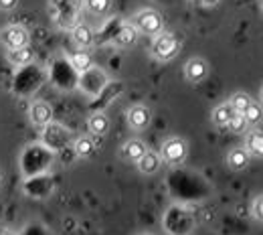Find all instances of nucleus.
Wrapping results in <instances>:
<instances>
[{
    "label": "nucleus",
    "instance_id": "5701e85b",
    "mask_svg": "<svg viewBox=\"0 0 263 235\" xmlns=\"http://www.w3.org/2000/svg\"><path fill=\"white\" fill-rule=\"evenodd\" d=\"M251 215H253L255 221L263 223V195L255 197V201H253V205H251Z\"/></svg>",
    "mask_w": 263,
    "mask_h": 235
},
{
    "label": "nucleus",
    "instance_id": "6e6552de",
    "mask_svg": "<svg viewBox=\"0 0 263 235\" xmlns=\"http://www.w3.org/2000/svg\"><path fill=\"white\" fill-rule=\"evenodd\" d=\"M249 156H255V158H263V130L259 128H253L249 132H245V146Z\"/></svg>",
    "mask_w": 263,
    "mask_h": 235
},
{
    "label": "nucleus",
    "instance_id": "aec40b11",
    "mask_svg": "<svg viewBox=\"0 0 263 235\" xmlns=\"http://www.w3.org/2000/svg\"><path fill=\"white\" fill-rule=\"evenodd\" d=\"M227 130H229L231 134H237V136L245 134V132L249 130V124H247L245 116H243V114H233L231 122L227 124Z\"/></svg>",
    "mask_w": 263,
    "mask_h": 235
},
{
    "label": "nucleus",
    "instance_id": "4be33fe9",
    "mask_svg": "<svg viewBox=\"0 0 263 235\" xmlns=\"http://www.w3.org/2000/svg\"><path fill=\"white\" fill-rule=\"evenodd\" d=\"M245 120H247V124L249 126H255V124H259L263 120V105L261 103H257V101H253L247 110H245Z\"/></svg>",
    "mask_w": 263,
    "mask_h": 235
},
{
    "label": "nucleus",
    "instance_id": "f03ea898",
    "mask_svg": "<svg viewBox=\"0 0 263 235\" xmlns=\"http://www.w3.org/2000/svg\"><path fill=\"white\" fill-rule=\"evenodd\" d=\"M132 25L138 33L148 34V37H156L164 31V21H162V14L152 10V8H144L140 12H136L132 16Z\"/></svg>",
    "mask_w": 263,
    "mask_h": 235
},
{
    "label": "nucleus",
    "instance_id": "9d476101",
    "mask_svg": "<svg viewBox=\"0 0 263 235\" xmlns=\"http://www.w3.org/2000/svg\"><path fill=\"white\" fill-rule=\"evenodd\" d=\"M136 167H138V170H140L142 174H156V172L160 170V167H162V158H160L158 152L148 150V152L136 162Z\"/></svg>",
    "mask_w": 263,
    "mask_h": 235
},
{
    "label": "nucleus",
    "instance_id": "dca6fc26",
    "mask_svg": "<svg viewBox=\"0 0 263 235\" xmlns=\"http://www.w3.org/2000/svg\"><path fill=\"white\" fill-rule=\"evenodd\" d=\"M8 59H10V63L16 65V67H25V65H29L34 59V53H33V49L27 45V47H21V49L10 51V53H8Z\"/></svg>",
    "mask_w": 263,
    "mask_h": 235
},
{
    "label": "nucleus",
    "instance_id": "bb28decb",
    "mask_svg": "<svg viewBox=\"0 0 263 235\" xmlns=\"http://www.w3.org/2000/svg\"><path fill=\"white\" fill-rule=\"evenodd\" d=\"M259 101H261V105H263V85H261V92H259Z\"/></svg>",
    "mask_w": 263,
    "mask_h": 235
},
{
    "label": "nucleus",
    "instance_id": "393cba45",
    "mask_svg": "<svg viewBox=\"0 0 263 235\" xmlns=\"http://www.w3.org/2000/svg\"><path fill=\"white\" fill-rule=\"evenodd\" d=\"M0 235H16L10 227H6V225H0Z\"/></svg>",
    "mask_w": 263,
    "mask_h": 235
},
{
    "label": "nucleus",
    "instance_id": "6ab92c4d",
    "mask_svg": "<svg viewBox=\"0 0 263 235\" xmlns=\"http://www.w3.org/2000/svg\"><path fill=\"white\" fill-rule=\"evenodd\" d=\"M251 103H253L251 96L245 94V92H237V94H233L229 98V105L233 107L235 114H245V110H247Z\"/></svg>",
    "mask_w": 263,
    "mask_h": 235
},
{
    "label": "nucleus",
    "instance_id": "423d86ee",
    "mask_svg": "<svg viewBox=\"0 0 263 235\" xmlns=\"http://www.w3.org/2000/svg\"><path fill=\"white\" fill-rule=\"evenodd\" d=\"M152 122V112L144 103H136L128 110V124L134 130H146Z\"/></svg>",
    "mask_w": 263,
    "mask_h": 235
},
{
    "label": "nucleus",
    "instance_id": "f8f14e48",
    "mask_svg": "<svg viewBox=\"0 0 263 235\" xmlns=\"http://www.w3.org/2000/svg\"><path fill=\"white\" fill-rule=\"evenodd\" d=\"M87 130L93 136L107 134V130H109V118H107L103 112H93V114L87 118Z\"/></svg>",
    "mask_w": 263,
    "mask_h": 235
},
{
    "label": "nucleus",
    "instance_id": "1a4fd4ad",
    "mask_svg": "<svg viewBox=\"0 0 263 235\" xmlns=\"http://www.w3.org/2000/svg\"><path fill=\"white\" fill-rule=\"evenodd\" d=\"M146 152H148V146L138 138H132L122 146V158L128 162H138Z\"/></svg>",
    "mask_w": 263,
    "mask_h": 235
},
{
    "label": "nucleus",
    "instance_id": "20e7f679",
    "mask_svg": "<svg viewBox=\"0 0 263 235\" xmlns=\"http://www.w3.org/2000/svg\"><path fill=\"white\" fill-rule=\"evenodd\" d=\"M29 31L21 25H8L4 29H0V43L8 49V51H14V49H21V47H27L29 45Z\"/></svg>",
    "mask_w": 263,
    "mask_h": 235
},
{
    "label": "nucleus",
    "instance_id": "7ed1b4c3",
    "mask_svg": "<svg viewBox=\"0 0 263 235\" xmlns=\"http://www.w3.org/2000/svg\"><path fill=\"white\" fill-rule=\"evenodd\" d=\"M186 156H189V144L178 136L168 138L160 146V158H162V162L170 165V167L182 165L186 160Z\"/></svg>",
    "mask_w": 263,
    "mask_h": 235
},
{
    "label": "nucleus",
    "instance_id": "2eb2a0df",
    "mask_svg": "<svg viewBox=\"0 0 263 235\" xmlns=\"http://www.w3.org/2000/svg\"><path fill=\"white\" fill-rule=\"evenodd\" d=\"M69 63L73 65V69H77L79 73H85V71H89L91 65H93V57L85 49H79V51H75V53L69 55Z\"/></svg>",
    "mask_w": 263,
    "mask_h": 235
},
{
    "label": "nucleus",
    "instance_id": "0eeeda50",
    "mask_svg": "<svg viewBox=\"0 0 263 235\" xmlns=\"http://www.w3.org/2000/svg\"><path fill=\"white\" fill-rule=\"evenodd\" d=\"M29 116H31V122H33L34 126H39V128L49 126L51 120H53V107L47 101H34L33 105H31Z\"/></svg>",
    "mask_w": 263,
    "mask_h": 235
},
{
    "label": "nucleus",
    "instance_id": "a878e982",
    "mask_svg": "<svg viewBox=\"0 0 263 235\" xmlns=\"http://www.w3.org/2000/svg\"><path fill=\"white\" fill-rule=\"evenodd\" d=\"M200 2H202L204 6H215V4L219 2V0H200Z\"/></svg>",
    "mask_w": 263,
    "mask_h": 235
},
{
    "label": "nucleus",
    "instance_id": "412c9836",
    "mask_svg": "<svg viewBox=\"0 0 263 235\" xmlns=\"http://www.w3.org/2000/svg\"><path fill=\"white\" fill-rule=\"evenodd\" d=\"M83 4H85V8H87L91 14H96V16L107 14L109 8H111V0H83Z\"/></svg>",
    "mask_w": 263,
    "mask_h": 235
},
{
    "label": "nucleus",
    "instance_id": "ddd939ff",
    "mask_svg": "<svg viewBox=\"0 0 263 235\" xmlns=\"http://www.w3.org/2000/svg\"><path fill=\"white\" fill-rule=\"evenodd\" d=\"M249 160H251V156L247 154L245 148H233L229 154H227V167L231 170H235V172L245 170V168L249 167Z\"/></svg>",
    "mask_w": 263,
    "mask_h": 235
},
{
    "label": "nucleus",
    "instance_id": "b1692460",
    "mask_svg": "<svg viewBox=\"0 0 263 235\" xmlns=\"http://www.w3.org/2000/svg\"><path fill=\"white\" fill-rule=\"evenodd\" d=\"M18 4V0H0V10L8 12V10H14Z\"/></svg>",
    "mask_w": 263,
    "mask_h": 235
},
{
    "label": "nucleus",
    "instance_id": "a211bd4d",
    "mask_svg": "<svg viewBox=\"0 0 263 235\" xmlns=\"http://www.w3.org/2000/svg\"><path fill=\"white\" fill-rule=\"evenodd\" d=\"M138 41V31L134 29V25H124L120 31H118V34L114 37V43L118 45V47H130V45H134Z\"/></svg>",
    "mask_w": 263,
    "mask_h": 235
},
{
    "label": "nucleus",
    "instance_id": "f257e3e1",
    "mask_svg": "<svg viewBox=\"0 0 263 235\" xmlns=\"http://www.w3.org/2000/svg\"><path fill=\"white\" fill-rule=\"evenodd\" d=\"M180 51V41L176 39V34L172 33H162L156 34L152 45H150V55L160 61V63H166V61H172Z\"/></svg>",
    "mask_w": 263,
    "mask_h": 235
},
{
    "label": "nucleus",
    "instance_id": "4468645a",
    "mask_svg": "<svg viewBox=\"0 0 263 235\" xmlns=\"http://www.w3.org/2000/svg\"><path fill=\"white\" fill-rule=\"evenodd\" d=\"M233 107L229 105V101L227 103H219L213 112H211V122L217 126V128H227V124L231 122V118H233Z\"/></svg>",
    "mask_w": 263,
    "mask_h": 235
},
{
    "label": "nucleus",
    "instance_id": "f3484780",
    "mask_svg": "<svg viewBox=\"0 0 263 235\" xmlns=\"http://www.w3.org/2000/svg\"><path fill=\"white\" fill-rule=\"evenodd\" d=\"M73 152H75L77 158H89V156H93V152H96V144H93V140H91L89 136L77 138L75 144H73Z\"/></svg>",
    "mask_w": 263,
    "mask_h": 235
},
{
    "label": "nucleus",
    "instance_id": "39448f33",
    "mask_svg": "<svg viewBox=\"0 0 263 235\" xmlns=\"http://www.w3.org/2000/svg\"><path fill=\"white\" fill-rule=\"evenodd\" d=\"M209 73H211V65H209L202 57H193V59H189L186 65H184V77H186V81H191V83H200V81H204V79L209 77Z\"/></svg>",
    "mask_w": 263,
    "mask_h": 235
},
{
    "label": "nucleus",
    "instance_id": "9b49d317",
    "mask_svg": "<svg viewBox=\"0 0 263 235\" xmlns=\"http://www.w3.org/2000/svg\"><path fill=\"white\" fill-rule=\"evenodd\" d=\"M71 37H73V43L79 47V49H87V47H91L93 45V31H91V27L89 25H85V23H81V25H77L75 29H73V33H71Z\"/></svg>",
    "mask_w": 263,
    "mask_h": 235
}]
</instances>
